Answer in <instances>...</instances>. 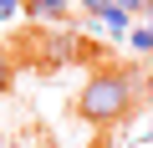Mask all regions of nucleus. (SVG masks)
<instances>
[{
    "label": "nucleus",
    "mask_w": 153,
    "mask_h": 148,
    "mask_svg": "<svg viewBox=\"0 0 153 148\" xmlns=\"http://www.w3.org/2000/svg\"><path fill=\"white\" fill-rule=\"evenodd\" d=\"M133 102H138V77H133V71H123V66H97L92 77H87V87H82V97H76V118L92 123V128H102V123L128 118Z\"/></svg>",
    "instance_id": "nucleus-1"
},
{
    "label": "nucleus",
    "mask_w": 153,
    "mask_h": 148,
    "mask_svg": "<svg viewBox=\"0 0 153 148\" xmlns=\"http://www.w3.org/2000/svg\"><path fill=\"white\" fill-rule=\"evenodd\" d=\"M143 143H153V123H148V128H143Z\"/></svg>",
    "instance_id": "nucleus-9"
},
{
    "label": "nucleus",
    "mask_w": 153,
    "mask_h": 148,
    "mask_svg": "<svg viewBox=\"0 0 153 148\" xmlns=\"http://www.w3.org/2000/svg\"><path fill=\"white\" fill-rule=\"evenodd\" d=\"M148 102H153V77H148Z\"/></svg>",
    "instance_id": "nucleus-10"
},
{
    "label": "nucleus",
    "mask_w": 153,
    "mask_h": 148,
    "mask_svg": "<svg viewBox=\"0 0 153 148\" xmlns=\"http://www.w3.org/2000/svg\"><path fill=\"white\" fill-rule=\"evenodd\" d=\"M41 61H46V66H71V61H82L76 31H46V36H41Z\"/></svg>",
    "instance_id": "nucleus-2"
},
{
    "label": "nucleus",
    "mask_w": 153,
    "mask_h": 148,
    "mask_svg": "<svg viewBox=\"0 0 153 148\" xmlns=\"http://www.w3.org/2000/svg\"><path fill=\"white\" fill-rule=\"evenodd\" d=\"M128 36H133L138 51H153V31H148V26H138V31H128Z\"/></svg>",
    "instance_id": "nucleus-5"
},
{
    "label": "nucleus",
    "mask_w": 153,
    "mask_h": 148,
    "mask_svg": "<svg viewBox=\"0 0 153 148\" xmlns=\"http://www.w3.org/2000/svg\"><path fill=\"white\" fill-rule=\"evenodd\" d=\"M10 16H21V0H0V21H10Z\"/></svg>",
    "instance_id": "nucleus-7"
},
{
    "label": "nucleus",
    "mask_w": 153,
    "mask_h": 148,
    "mask_svg": "<svg viewBox=\"0 0 153 148\" xmlns=\"http://www.w3.org/2000/svg\"><path fill=\"white\" fill-rule=\"evenodd\" d=\"M21 10H26L31 21H61V16L71 10V0H21Z\"/></svg>",
    "instance_id": "nucleus-3"
},
{
    "label": "nucleus",
    "mask_w": 153,
    "mask_h": 148,
    "mask_svg": "<svg viewBox=\"0 0 153 148\" xmlns=\"http://www.w3.org/2000/svg\"><path fill=\"white\" fill-rule=\"evenodd\" d=\"M36 148H56V143H46V138H41V143H36Z\"/></svg>",
    "instance_id": "nucleus-11"
},
{
    "label": "nucleus",
    "mask_w": 153,
    "mask_h": 148,
    "mask_svg": "<svg viewBox=\"0 0 153 148\" xmlns=\"http://www.w3.org/2000/svg\"><path fill=\"white\" fill-rule=\"evenodd\" d=\"M143 5H148V0H117V10H128V16H138Z\"/></svg>",
    "instance_id": "nucleus-8"
},
{
    "label": "nucleus",
    "mask_w": 153,
    "mask_h": 148,
    "mask_svg": "<svg viewBox=\"0 0 153 148\" xmlns=\"http://www.w3.org/2000/svg\"><path fill=\"white\" fill-rule=\"evenodd\" d=\"M107 10H117V0H87V16H92V21H102Z\"/></svg>",
    "instance_id": "nucleus-4"
},
{
    "label": "nucleus",
    "mask_w": 153,
    "mask_h": 148,
    "mask_svg": "<svg viewBox=\"0 0 153 148\" xmlns=\"http://www.w3.org/2000/svg\"><path fill=\"white\" fill-rule=\"evenodd\" d=\"M10 77H16V71H10V56L0 51V97H5V87H10Z\"/></svg>",
    "instance_id": "nucleus-6"
}]
</instances>
